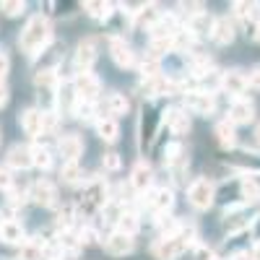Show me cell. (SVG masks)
Returning <instances> with one entry per match:
<instances>
[{"label": "cell", "instance_id": "obj_20", "mask_svg": "<svg viewBox=\"0 0 260 260\" xmlns=\"http://www.w3.org/2000/svg\"><path fill=\"white\" fill-rule=\"evenodd\" d=\"M151 177H154L151 167H148L146 161H138V164L133 167V175H130V185H133L136 190H141V192H146V190L151 187Z\"/></svg>", "mask_w": 260, "mask_h": 260}, {"label": "cell", "instance_id": "obj_48", "mask_svg": "<svg viewBox=\"0 0 260 260\" xmlns=\"http://www.w3.org/2000/svg\"><path fill=\"white\" fill-rule=\"evenodd\" d=\"M247 89H255V91H260V68L250 71V76H247Z\"/></svg>", "mask_w": 260, "mask_h": 260}, {"label": "cell", "instance_id": "obj_45", "mask_svg": "<svg viewBox=\"0 0 260 260\" xmlns=\"http://www.w3.org/2000/svg\"><path fill=\"white\" fill-rule=\"evenodd\" d=\"M71 221H73V206H65V208L60 211V216H57V226H62L65 232H68Z\"/></svg>", "mask_w": 260, "mask_h": 260}, {"label": "cell", "instance_id": "obj_29", "mask_svg": "<svg viewBox=\"0 0 260 260\" xmlns=\"http://www.w3.org/2000/svg\"><path fill=\"white\" fill-rule=\"evenodd\" d=\"M31 167H37V169H50V167H52V154H50V148L34 146V148H31Z\"/></svg>", "mask_w": 260, "mask_h": 260}, {"label": "cell", "instance_id": "obj_41", "mask_svg": "<svg viewBox=\"0 0 260 260\" xmlns=\"http://www.w3.org/2000/svg\"><path fill=\"white\" fill-rule=\"evenodd\" d=\"M242 198L245 201H257L260 198V187H257L255 180H245L242 182Z\"/></svg>", "mask_w": 260, "mask_h": 260}, {"label": "cell", "instance_id": "obj_33", "mask_svg": "<svg viewBox=\"0 0 260 260\" xmlns=\"http://www.w3.org/2000/svg\"><path fill=\"white\" fill-rule=\"evenodd\" d=\"M83 8H86V13H89V16H94L99 21L110 18V13H112V3H102V0H91V3H86Z\"/></svg>", "mask_w": 260, "mask_h": 260}, {"label": "cell", "instance_id": "obj_34", "mask_svg": "<svg viewBox=\"0 0 260 260\" xmlns=\"http://www.w3.org/2000/svg\"><path fill=\"white\" fill-rule=\"evenodd\" d=\"M37 86H39V89H52V86L57 83V73L52 71V68H45V71H39L37 73Z\"/></svg>", "mask_w": 260, "mask_h": 260}, {"label": "cell", "instance_id": "obj_16", "mask_svg": "<svg viewBox=\"0 0 260 260\" xmlns=\"http://www.w3.org/2000/svg\"><path fill=\"white\" fill-rule=\"evenodd\" d=\"M213 24H216V18L201 11V13H195V16L187 18V31L192 37H208L213 31Z\"/></svg>", "mask_w": 260, "mask_h": 260}, {"label": "cell", "instance_id": "obj_14", "mask_svg": "<svg viewBox=\"0 0 260 260\" xmlns=\"http://www.w3.org/2000/svg\"><path fill=\"white\" fill-rule=\"evenodd\" d=\"M110 55L120 68H130V65L136 62V55L130 50V45H125V39H117V37L110 39Z\"/></svg>", "mask_w": 260, "mask_h": 260}, {"label": "cell", "instance_id": "obj_46", "mask_svg": "<svg viewBox=\"0 0 260 260\" xmlns=\"http://www.w3.org/2000/svg\"><path fill=\"white\" fill-rule=\"evenodd\" d=\"M94 240H96L94 229H89V226H86V229H81V234H78V242H81V247H83V245H91Z\"/></svg>", "mask_w": 260, "mask_h": 260}, {"label": "cell", "instance_id": "obj_15", "mask_svg": "<svg viewBox=\"0 0 260 260\" xmlns=\"http://www.w3.org/2000/svg\"><path fill=\"white\" fill-rule=\"evenodd\" d=\"M175 206V195H172V190L167 187H156V190H151L148 192V208H154L156 213H164Z\"/></svg>", "mask_w": 260, "mask_h": 260}, {"label": "cell", "instance_id": "obj_27", "mask_svg": "<svg viewBox=\"0 0 260 260\" xmlns=\"http://www.w3.org/2000/svg\"><path fill=\"white\" fill-rule=\"evenodd\" d=\"M216 138H219V143H221L224 148H232V146L237 143V133H234V125H232L229 120L219 122V125H216Z\"/></svg>", "mask_w": 260, "mask_h": 260}, {"label": "cell", "instance_id": "obj_8", "mask_svg": "<svg viewBox=\"0 0 260 260\" xmlns=\"http://www.w3.org/2000/svg\"><path fill=\"white\" fill-rule=\"evenodd\" d=\"M133 247H136L133 237H127V234H122V232H112V234L104 240V250L110 252L112 257H125V255L133 252Z\"/></svg>", "mask_w": 260, "mask_h": 260}, {"label": "cell", "instance_id": "obj_39", "mask_svg": "<svg viewBox=\"0 0 260 260\" xmlns=\"http://www.w3.org/2000/svg\"><path fill=\"white\" fill-rule=\"evenodd\" d=\"M0 11H3L6 16H21L26 11V6L21 3V0H3V3H0Z\"/></svg>", "mask_w": 260, "mask_h": 260}, {"label": "cell", "instance_id": "obj_42", "mask_svg": "<svg viewBox=\"0 0 260 260\" xmlns=\"http://www.w3.org/2000/svg\"><path fill=\"white\" fill-rule=\"evenodd\" d=\"M13 185H16V180H13V175H11V169H8V167H0V190L11 192Z\"/></svg>", "mask_w": 260, "mask_h": 260}, {"label": "cell", "instance_id": "obj_6", "mask_svg": "<svg viewBox=\"0 0 260 260\" xmlns=\"http://www.w3.org/2000/svg\"><path fill=\"white\" fill-rule=\"evenodd\" d=\"M29 198L37 206H42V208H50V206L57 203V187L50 180H37L31 185V190H29Z\"/></svg>", "mask_w": 260, "mask_h": 260}, {"label": "cell", "instance_id": "obj_40", "mask_svg": "<svg viewBox=\"0 0 260 260\" xmlns=\"http://www.w3.org/2000/svg\"><path fill=\"white\" fill-rule=\"evenodd\" d=\"M141 73H143V78H154V76H159V60L148 55V57L143 60V65H141Z\"/></svg>", "mask_w": 260, "mask_h": 260}, {"label": "cell", "instance_id": "obj_30", "mask_svg": "<svg viewBox=\"0 0 260 260\" xmlns=\"http://www.w3.org/2000/svg\"><path fill=\"white\" fill-rule=\"evenodd\" d=\"M107 112H110V115H125V112H127V99H125V94H120V91L107 94Z\"/></svg>", "mask_w": 260, "mask_h": 260}, {"label": "cell", "instance_id": "obj_13", "mask_svg": "<svg viewBox=\"0 0 260 260\" xmlns=\"http://www.w3.org/2000/svg\"><path fill=\"white\" fill-rule=\"evenodd\" d=\"M177 34V16L175 13H161L154 26H151V39H172Z\"/></svg>", "mask_w": 260, "mask_h": 260}, {"label": "cell", "instance_id": "obj_3", "mask_svg": "<svg viewBox=\"0 0 260 260\" xmlns=\"http://www.w3.org/2000/svg\"><path fill=\"white\" fill-rule=\"evenodd\" d=\"M73 91H76V96H78V102H96V96H99V91H102V81L89 71V73H76V78H73Z\"/></svg>", "mask_w": 260, "mask_h": 260}, {"label": "cell", "instance_id": "obj_19", "mask_svg": "<svg viewBox=\"0 0 260 260\" xmlns=\"http://www.w3.org/2000/svg\"><path fill=\"white\" fill-rule=\"evenodd\" d=\"M6 164L11 169H29L31 167V148L29 146H13L6 156Z\"/></svg>", "mask_w": 260, "mask_h": 260}, {"label": "cell", "instance_id": "obj_10", "mask_svg": "<svg viewBox=\"0 0 260 260\" xmlns=\"http://www.w3.org/2000/svg\"><path fill=\"white\" fill-rule=\"evenodd\" d=\"M76 68L78 73H89L91 65L96 62V42L94 39H83L81 45L76 47Z\"/></svg>", "mask_w": 260, "mask_h": 260}, {"label": "cell", "instance_id": "obj_25", "mask_svg": "<svg viewBox=\"0 0 260 260\" xmlns=\"http://www.w3.org/2000/svg\"><path fill=\"white\" fill-rule=\"evenodd\" d=\"M18 260H45V242H39V240L24 242L18 250Z\"/></svg>", "mask_w": 260, "mask_h": 260}, {"label": "cell", "instance_id": "obj_9", "mask_svg": "<svg viewBox=\"0 0 260 260\" xmlns=\"http://www.w3.org/2000/svg\"><path fill=\"white\" fill-rule=\"evenodd\" d=\"M252 117H255V104L250 99L240 96L229 104V122L232 125H247V122H252Z\"/></svg>", "mask_w": 260, "mask_h": 260}, {"label": "cell", "instance_id": "obj_55", "mask_svg": "<svg viewBox=\"0 0 260 260\" xmlns=\"http://www.w3.org/2000/svg\"><path fill=\"white\" fill-rule=\"evenodd\" d=\"M0 224H3V221H0Z\"/></svg>", "mask_w": 260, "mask_h": 260}, {"label": "cell", "instance_id": "obj_23", "mask_svg": "<svg viewBox=\"0 0 260 260\" xmlns=\"http://www.w3.org/2000/svg\"><path fill=\"white\" fill-rule=\"evenodd\" d=\"M18 122H21V127H24L26 136L42 133V112H39V110H26V112H21Z\"/></svg>", "mask_w": 260, "mask_h": 260}, {"label": "cell", "instance_id": "obj_36", "mask_svg": "<svg viewBox=\"0 0 260 260\" xmlns=\"http://www.w3.org/2000/svg\"><path fill=\"white\" fill-rule=\"evenodd\" d=\"M73 115H76L78 120H83V122H91V120H94V104H91V102H78L76 110H73Z\"/></svg>", "mask_w": 260, "mask_h": 260}, {"label": "cell", "instance_id": "obj_43", "mask_svg": "<svg viewBox=\"0 0 260 260\" xmlns=\"http://www.w3.org/2000/svg\"><path fill=\"white\" fill-rule=\"evenodd\" d=\"M57 127V115L55 112H42V133H52Z\"/></svg>", "mask_w": 260, "mask_h": 260}, {"label": "cell", "instance_id": "obj_4", "mask_svg": "<svg viewBox=\"0 0 260 260\" xmlns=\"http://www.w3.org/2000/svg\"><path fill=\"white\" fill-rule=\"evenodd\" d=\"M187 201H190V206L192 208H198V211H206V208H211V203H213V185L208 182V180H195L190 187H187Z\"/></svg>", "mask_w": 260, "mask_h": 260}, {"label": "cell", "instance_id": "obj_22", "mask_svg": "<svg viewBox=\"0 0 260 260\" xmlns=\"http://www.w3.org/2000/svg\"><path fill=\"white\" fill-rule=\"evenodd\" d=\"M167 125L175 136H187L190 133V117L185 115V110H169L167 112Z\"/></svg>", "mask_w": 260, "mask_h": 260}, {"label": "cell", "instance_id": "obj_37", "mask_svg": "<svg viewBox=\"0 0 260 260\" xmlns=\"http://www.w3.org/2000/svg\"><path fill=\"white\" fill-rule=\"evenodd\" d=\"M175 39V37H172ZM172 39H151V57H159L169 50H175V45H172Z\"/></svg>", "mask_w": 260, "mask_h": 260}, {"label": "cell", "instance_id": "obj_5", "mask_svg": "<svg viewBox=\"0 0 260 260\" xmlns=\"http://www.w3.org/2000/svg\"><path fill=\"white\" fill-rule=\"evenodd\" d=\"M57 151H60V156H62V164H78V159L83 154V141L76 133H65L57 141Z\"/></svg>", "mask_w": 260, "mask_h": 260}, {"label": "cell", "instance_id": "obj_17", "mask_svg": "<svg viewBox=\"0 0 260 260\" xmlns=\"http://www.w3.org/2000/svg\"><path fill=\"white\" fill-rule=\"evenodd\" d=\"M177 91L175 83L164 76H154V78H143V94L146 96H161V94H172Z\"/></svg>", "mask_w": 260, "mask_h": 260}, {"label": "cell", "instance_id": "obj_12", "mask_svg": "<svg viewBox=\"0 0 260 260\" xmlns=\"http://www.w3.org/2000/svg\"><path fill=\"white\" fill-rule=\"evenodd\" d=\"M83 206H86V211H94V208H104L107 206V187H104V182L94 180V182L86 185V190H83Z\"/></svg>", "mask_w": 260, "mask_h": 260}, {"label": "cell", "instance_id": "obj_28", "mask_svg": "<svg viewBox=\"0 0 260 260\" xmlns=\"http://www.w3.org/2000/svg\"><path fill=\"white\" fill-rule=\"evenodd\" d=\"M138 216L133 213V211H122V216H120V221H117V232H122V234H127V237H133L136 232H138Z\"/></svg>", "mask_w": 260, "mask_h": 260}, {"label": "cell", "instance_id": "obj_24", "mask_svg": "<svg viewBox=\"0 0 260 260\" xmlns=\"http://www.w3.org/2000/svg\"><path fill=\"white\" fill-rule=\"evenodd\" d=\"M96 133H99V138H102V141L115 143V141H117V136H120L117 120H115V117H102V120L96 122Z\"/></svg>", "mask_w": 260, "mask_h": 260}, {"label": "cell", "instance_id": "obj_44", "mask_svg": "<svg viewBox=\"0 0 260 260\" xmlns=\"http://www.w3.org/2000/svg\"><path fill=\"white\" fill-rule=\"evenodd\" d=\"M120 164H122V161H120V154H104V156H102V167H104L107 172H117Z\"/></svg>", "mask_w": 260, "mask_h": 260}, {"label": "cell", "instance_id": "obj_35", "mask_svg": "<svg viewBox=\"0 0 260 260\" xmlns=\"http://www.w3.org/2000/svg\"><path fill=\"white\" fill-rule=\"evenodd\" d=\"M57 245H60L62 250H68L71 255H76V252L81 250V242H78V237H73L71 232H62V234H60V242H57Z\"/></svg>", "mask_w": 260, "mask_h": 260}, {"label": "cell", "instance_id": "obj_26", "mask_svg": "<svg viewBox=\"0 0 260 260\" xmlns=\"http://www.w3.org/2000/svg\"><path fill=\"white\" fill-rule=\"evenodd\" d=\"M60 180H62L65 185H83V182H86V175H83V169H81L78 164H62Z\"/></svg>", "mask_w": 260, "mask_h": 260}, {"label": "cell", "instance_id": "obj_51", "mask_svg": "<svg viewBox=\"0 0 260 260\" xmlns=\"http://www.w3.org/2000/svg\"><path fill=\"white\" fill-rule=\"evenodd\" d=\"M198 260H213V252L206 247H198Z\"/></svg>", "mask_w": 260, "mask_h": 260}, {"label": "cell", "instance_id": "obj_21", "mask_svg": "<svg viewBox=\"0 0 260 260\" xmlns=\"http://www.w3.org/2000/svg\"><path fill=\"white\" fill-rule=\"evenodd\" d=\"M213 42L216 45H232L234 42V26H232V21L229 18H216V24H213V31H211Z\"/></svg>", "mask_w": 260, "mask_h": 260}, {"label": "cell", "instance_id": "obj_38", "mask_svg": "<svg viewBox=\"0 0 260 260\" xmlns=\"http://www.w3.org/2000/svg\"><path fill=\"white\" fill-rule=\"evenodd\" d=\"M172 45H175V50H190L195 45V37L190 31H177L175 39H172Z\"/></svg>", "mask_w": 260, "mask_h": 260}, {"label": "cell", "instance_id": "obj_1", "mask_svg": "<svg viewBox=\"0 0 260 260\" xmlns=\"http://www.w3.org/2000/svg\"><path fill=\"white\" fill-rule=\"evenodd\" d=\"M47 42H50V21L42 13H37V16L29 18V24L24 26V31H21L18 47L24 50L26 55H37Z\"/></svg>", "mask_w": 260, "mask_h": 260}, {"label": "cell", "instance_id": "obj_49", "mask_svg": "<svg viewBox=\"0 0 260 260\" xmlns=\"http://www.w3.org/2000/svg\"><path fill=\"white\" fill-rule=\"evenodd\" d=\"M8 68H11V60H8V55H6V50H0V81L6 78V73H8Z\"/></svg>", "mask_w": 260, "mask_h": 260}, {"label": "cell", "instance_id": "obj_11", "mask_svg": "<svg viewBox=\"0 0 260 260\" xmlns=\"http://www.w3.org/2000/svg\"><path fill=\"white\" fill-rule=\"evenodd\" d=\"M221 89L226 91V94H232L234 99H240L245 91H247V76L242 73V71H226L224 76H221Z\"/></svg>", "mask_w": 260, "mask_h": 260}, {"label": "cell", "instance_id": "obj_54", "mask_svg": "<svg viewBox=\"0 0 260 260\" xmlns=\"http://www.w3.org/2000/svg\"><path fill=\"white\" fill-rule=\"evenodd\" d=\"M0 141H3V133H0Z\"/></svg>", "mask_w": 260, "mask_h": 260}, {"label": "cell", "instance_id": "obj_7", "mask_svg": "<svg viewBox=\"0 0 260 260\" xmlns=\"http://www.w3.org/2000/svg\"><path fill=\"white\" fill-rule=\"evenodd\" d=\"M185 107L195 115H211L213 107H216V99L208 91H187L185 94Z\"/></svg>", "mask_w": 260, "mask_h": 260}, {"label": "cell", "instance_id": "obj_47", "mask_svg": "<svg viewBox=\"0 0 260 260\" xmlns=\"http://www.w3.org/2000/svg\"><path fill=\"white\" fill-rule=\"evenodd\" d=\"M250 8H252V3H242V0H240V3H234V13L237 16H240V18H250Z\"/></svg>", "mask_w": 260, "mask_h": 260}, {"label": "cell", "instance_id": "obj_53", "mask_svg": "<svg viewBox=\"0 0 260 260\" xmlns=\"http://www.w3.org/2000/svg\"><path fill=\"white\" fill-rule=\"evenodd\" d=\"M255 141L260 143V122H257V127H255Z\"/></svg>", "mask_w": 260, "mask_h": 260}, {"label": "cell", "instance_id": "obj_50", "mask_svg": "<svg viewBox=\"0 0 260 260\" xmlns=\"http://www.w3.org/2000/svg\"><path fill=\"white\" fill-rule=\"evenodd\" d=\"M8 104V86L6 81H0V107H6Z\"/></svg>", "mask_w": 260, "mask_h": 260}, {"label": "cell", "instance_id": "obj_18", "mask_svg": "<svg viewBox=\"0 0 260 260\" xmlns=\"http://www.w3.org/2000/svg\"><path fill=\"white\" fill-rule=\"evenodd\" d=\"M0 242L6 245H24V226L13 219H6L0 224Z\"/></svg>", "mask_w": 260, "mask_h": 260}, {"label": "cell", "instance_id": "obj_2", "mask_svg": "<svg viewBox=\"0 0 260 260\" xmlns=\"http://www.w3.org/2000/svg\"><path fill=\"white\" fill-rule=\"evenodd\" d=\"M192 234L195 229L192 226H180L177 234L172 237H161L159 242H154V247H151V252H154L156 260H177L192 242Z\"/></svg>", "mask_w": 260, "mask_h": 260}, {"label": "cell", "instance_id": "obj_52", "mask_svg": "<svg viewBox=\"0 0 260 260\" xmlns=\"http://www.w3.org/2000/svg\"><path fill=\"white\" fill-rule=\"evenodd\" d=\"M250 260H260V242L252 247V252H250Z\"/></svg>", "mask_w": 260, "mask_h": 260}, {"label": "cell", "instance_id": "obj_31", "mask_svg": "<svg viewBox=\"0 0 260 260\" xmlns=\"http://www.w3.org/2000/svg\"><path fill=\"white\" fill-rule=\"evenodd\" d=\"M57 104H60L62 112L73 115V110H76V91H73V86H62L60 96H57Z\"/></svg>", "mask_w": 260, "mask_h": 260}, {"label": "cell", "instance_id": "obj_32", "mask_svg": "<svg viewBox=\"0 0 260 260\" xmlns=\"http://www.w3.org/2000/svg\"><path fill=\"white\" fill-rule=\"evenodd\" d=\"M136 13V26L141 29L143 24H151L154 26V21L161 16L159 11H156V6H141V11H133Z\"/></svg>", "mask_w": 260, "mask_h": 260}]
</instances>
